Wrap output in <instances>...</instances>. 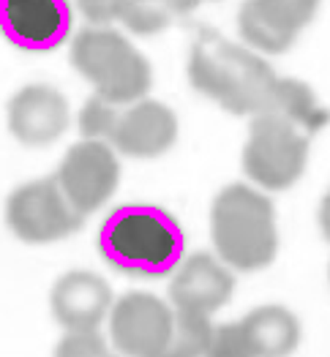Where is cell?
Returning <instances> with one entry per match:
<instances>
[{
  "mask_svg": "<svg viewBox=\"0 0 330 357\" xmlns=\"http://www.w3.org/2000/svg\"><path fill=\"white\" fill-rule=\"evenodd\" d=\"M186 251L180 221L161 205L126 202L98 227V254L110 268L134 278L172 275Z\"/></svg>",
  "mask_w": 330,
  "mask_h": 357,
  "instance_id": "obj_1",
  "label": "cell"
},
{
  "mask_svg": "<svg viewBox=\"0 0 330 357\" xmlns=\"http://www.w3.org/2000/svg\"><path fill=\"white\" fill-rule=\"evenodd\" d=\"M276 71L246 41L235 44L216 30H200L188 55V82L197 93L232 115H257L265 109Z\"/></svg>",
  "mask_w": 330,
  "mask_h": 357,
  "instance_id": "obj_2",
  "label": "cell"
},
{
  "mask_svg": "<svg viewBox=\"0 0 330 357\" xmlns=\"http://www.w3.org/2000/svg\"><path fill=\"white\" fill-rule=\"evenodd\" d=\"M210 240L216 254L240 273L265 270L278 254V227L270 197L257 185L232 183L210 205Z\"/></svg>",
  "mask_w": 330,
  "mask_h": 357,
  "instance_id": "obj_3",
  "label": "cell"
},
{
  "mask_svg": "<svg viewBox=\"0 0 330 357\" xmlns=\"http://www.w3.org/2000/svg\"><path fill=\"white\" fill-rule=\"evenodd\" d=\"M71 63L93 93L112 104H134L153 85V68L134 44L110 25L82 28L71 41Z\"/></svg>",
  "mask_w": 330,
  "mask_h": 357,
  "instance_id": "obj_4",
  "label": "cell"
},
{
  "mask_svg": "<svg viewBox=\"0 0 330 357\" xmlns=\"http://www.w3.org/2000/svg\"><path fill=\"white\" fill-rule=\"evenodd\" d=\"M308 150L311 134L278 115L257 112L243 145V172L262 191H287L303 178Z\"/></svg>",
  "mask_w": 330,
  "mask_h": 357,
  "instance_id": "obj_5",
  "label": "cell"
},
{
  "mask_svg": "<svg viewBox=\"0 0 330 357\" xmlns=\"http://www.w3.org/2000/svg\"><path fill=\"white\" fill-rule=\"evenodd\" d=\"M88 215L68 202L58 178H36L17 185L6 202V224L14 238L30 245H47L71 238Z\"/></svg>",
  "mask_w": 330,
  "mask_h": 357,
  "instance_id": "obj_6",
  "label": "cell"
},
{
  "mask_svg": "<svg viewBox=\"0 0 330 357\" xmlns=\"http://www.w3.org/2000/svg\"><path fill=\"white\" fill-rule=\"evenodd\" d=\"M55 178L68 202L82 215H90L104 208L118 191V150L104 139H80L63 153Z\"/></svg>",
  "mask_w": 330,
  "mask_h": 357,
  "instance_id": "obj_7",
  "label": "cell"
},
{
  "mask_svg": "<svg viewBox=\"0 0 330 357\" xmlns=\"http://www.w3.org/2000/svg\"><path fill=\"white\" fill-rule=\"evenodd\" d=\"M300 333V319L287 305H257L238 322L213 328L210 355H290Z\"/></svg>",
  "mask_w": 330,
  "mask_h": 357,
  "instance_id": "obj_8",
  "label": "cell"
},
{
  "mask_svg": "<svg viewBox=\"0 0 330 357\" xmlns=\"http://www.w3.org/2000/svg\"><path fill=\"white\" fill-rule=\"evenodd\" d=\"M110 338L123 355H170L175 311L150 292H128L112 303Z\"/></svg>",
  "mask_w": 330,
  "mask_h": 357,
  "instance_id": "obj_9",
  "label": "cell"
},
{
  "mask_svg": "<svg viewBox=\"0 0 330 357\" xmlns=\"http://www.w3.org/2000/svg\"><path fill=\"white\" fill-rule=\"evenodd\" d=\"M74 28L71 0H0V36L22 52H52Z\"/></svg>",
  "mask_w": 330,
  "mask_h": 357,
  "instance_id": "obj_10",
  "label": "cell"
},
{
  "mask_svg": "<svg viewBox=\"0 0 330 357\" xmlns=\"http://www.w3.org/2000/svg\"><path fill=\"white\" fill-rule=\"evenodd\" d=\"M235 295V273L216 254L180 259L170 281V305L175 317L213 319V314Z\"/></svg>",
  "mask_w": 330,
  "mask_h": 357,
  "instance_id": "obj_11",
  "label": "cell"
},
{
  "mask_svg": "<svg viewBox=\"0 0 330 357\" xmlns=\"http://www.w3.org/2000/svg\"><path fill=\"white\" fill-rule=\"evenodd\" d=\"M320 6L322 0H243L238 8V33L251 50L281 55L317 17Z\"/></svg>",
  "mask_w": 330,
  "mask_h": 357,
  "instance_id": "obj_12",
  "label": "cell"
},
{
  "mask_svg": "<svg viewBox=\"0 0 330 357\" xmlns=\"http://www.w3.org/2000/svg\"><path fill=\"white\" fill-rule=\"evenodd\" d=\"M6 120L11 137L25 148L55 145L71 123L68 101L52 85H25L6 107Z\"/></svg>",
  "mask_w": 330,
  "mask_h": 357,
  "instance_id": "obj_13",
  "label": "cell"
},
{
  "mask_svg": "<svg viewBox=\"0 0 330 357\" xmlns=\"http://www.w3.org/2000/svg\"><path fill=\"white\" fill-rule=\"evenodd\" d=\"M178 139L175 112L153 98H140L120 109L118 128L112 134V148L128 158H158Z\"/></svg>",
  "mask_w": 330,
  "mask_h": 357,
  "instance_id": "obj_14",
  "label": "cell"
},
{
  "mask_svg": "<svg viewBox=\"0 0 330 357\" xmlns=\"http://www.w3.org/2000/svg\"><path fill=\"white\" fill-rule=\"evenodd\" d=\"M112 289L93 270H68L63 273L52 292L50 308L63 330L68 328H98L112 311Z\"/></svg>",
  "mask_w": 330,
  "mask_h": 357,
  "instance_id": "obj_15",
  "label": "cell"
},
{
  "mask_svg": "<svg viewBox=\"0 0 330 357\" xmlns=\"http://www.w3.org/2000/svg\"><path fill=\"white\" fill-rule=\"evenodd\" d=\"M262 112L290 120L306 134H317L320 128H325L330 123V112L317 101V93L311 90V85H306L300 79H284V77L276 79Z\"/></svg>",
  "mask_w": 330,
  "mask_h": 357,
  "instance_id": "obj_16",
  "label": "cell"
},
{
  "mask_svg": "<svg viewBox=\"0 0 330 357\" xmlns=\"http://www.w3.org/2000/svg\"><path fill=\"white\" fill-rule=\"evenodd\" d=\"M175 14L161 0H123L120 20L126 28L137 36H156L170 28Z\"/></svg>",
  "mask_w": 330,
  "mask_h": 357,
  "instance_id": "obj_17",
  "label": "cell"
},
{
  "mask_svg": "<svg viewBox=\"0 0 330 357\" xmlns=\"http://www.w3.org/2000/svg\"><path fill=\"white\" fill-rule=\"evenodd\" d=\"M120 120V104H112L107 98H101L98 93H93L88 101L82 104L80 115H77V126L82 139H104L112 142V134L118 128Z\"/></svg>",
  "mask_w": 330,
  "mask_h": 357,
  "instance_id": "obj_18",
  "label": "cell"
},
{
  "mask_svg": "<svg viewBox=\"0 0 330 357\" xmlns=\"http://www.w3.org/2000/svg\"><path fill=\"white\" fill-rule=\"evenodd\" d=\"M213 319H186L175 317V333L170 344V355H210Z\"/></svg>",
  "mask_w": 330,
  "mask_h": 357,
  "instance_id": "obj_19",
  "label": "cell"
},
{
  "mask_svg": "<svg viewBox=\"0 0 330 357\" xmlns=\"http://www.w3.org/2000/svg\"><path fill=\"white\" fill-rule=\"evenodd\" d=\"M107 341L98 328H68L58 341V355H107Z\"/></svg>",
  "mask_w": 330,
  "mask_h": 357,
  "instance_id": "obj_20",
  "label": "cell"
},
{
  "mask_svg": "<svg viewBox=\"0 0 330 357\" xmlns=\"http://www.w3.org/2000/svg\"><path fill=\"white\" fill-rule=\"evenodd\" d=\"M88 25H112L120 20L123 0H74Z\"/></svg>",
  "mask_w": 330,
  "mask_h": 357,
  "instance_id": "obj_21",
  "label": "cell"
},
{
  "mask_svg": "<svg viewBox=\"0 0 330 357\" xmlns=\"http://www.w3.org/2000/svg\"><path fill=\"white\" fill-rule=\"evenodd\" d=\"M175 17H186V14H191L197 6H202V0H161Z\"/></svg>",
  "mask_w": 330,
  "mask_h": 357,
  "instance_id": "obj_22",
  "label": "cell"
},
{
  "mask_svg": "<svg viewBox=\"0 0 330 357\" xmlns=\"http://www.w3.org/2000/svg\"><path fill=\"white\" fill-rule=\"evenodd\" d=\"M317 221H320V229H322V238L330 243V191L322 197L320 202V213H317Z\"/></svg>",
  "mask_w": 330,
  "mask_h": 357,
  "instance_id": "obj_23",
  "label": "cell"
},
{
  "mask_svg": "<svg viewBox=\"0 0 330 357\" xmlns=\"http://www.w3.org/2000/svg\"><path fill=\"white\" fill-rule=\"evenodd\" d=\"M328 284H330V265H328Z\"/></svg>",
  "mask_w": 330,
  "mask_h": 357,
  "instance_id": "obj_24",
  "label": "cell"
}]
</instances>
